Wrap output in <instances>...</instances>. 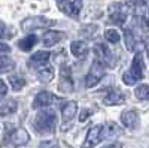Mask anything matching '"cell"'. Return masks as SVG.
Wrapping results in <instances>:
<instances>
[{
	"label": "cell",
	"mask_w": 149,
	"mask_h": 148,
	"mask_svg": "<svg viewBox=\"0 0 149 148\" xmlns=\"http://www.w3.org/2000/svg\"><path fill=\"white\" fill-rule=\"evenodd\" d=\"M33 127L39 133H52L57 127V114L52 109L40 111L34 118Z\"/></svg>",
	"instance_id": "1"
},
{
	"label": "cell",
	"mask_w": 149,
	"mask_h": 148,
	"mask_svg": "<svg viewBox=\"0 0 149 148\" xmlns=\"http://www.w3.org/2000/svg\"><path fill=\"white\" fill-rule=\"evenodd\" d=\"M143 70H145V63H143V55L142 53H136L134 58H133V63L130 70H127L125 73L122 75V81L125 82L127 85H134L136 82H139L143 78Z\"/></svg>",
	"instance_id": "2"
},
{
	"label": "cell",
	"mask_w": 149,
	"mask_h": 148,
	"mask_svg": "<svg viewBox=\"0 0 149 148\" xmlns=\"http://www.w3.org/2000/svg\"><path fill=\"white\" fill-rule=\"evenodd\" d=\"M103 76H104V65L102 61L95 60L91 66V69H90V72L86 73V76H85V87L86 88L94 87V85H97L103 79Z\"/></svg>",
	"instance_id": "3"
},
{
	"label": "cell",
	"mask_w": 149,
	"mask_h": 148,
	"mask_svg": "<svg viewBox=\"0 0 149 148\" xmlns=\"http://www.w3.org/2000/svg\"><path fill=\"white\" fill-rule=\"evenodd\" d=\"M128 11L130 6L127 3H115L109 8V17L110 21L113 24H118V26H122L125 22L127 17H128Z\"/></svg>",
	"instance_id": "4"
},
{
	"label": "cell",
	"mask_w": 149,
	"mask_h": 148,
	"mask_svg": "<svg viewBox=\"0 0 149 148\" xmlns=\"http://www.w3.org/2000/svg\"><path fill=\"white\" fill-rule=\"evenodd\" d=\"M52 24H54L52 20L42 17V15H36V17H29V18L24 20L21 22V29L26 30V32H31V30H36V29L49 27V26H52Z\"/></svg>",
	"instance_id": "5"
},
{
	"label": "cell",
	"mask_w": 149,
	"mask_h": 148,
	"mask_svg": "<svg viewBox=\"0 0 149 148\" xmlns=\"http://www.w3.org/2000/svg\"><path fill=\"white\" fill-rule=\"evenodd\" d=\"M94 54H95L97 60L102 61L104 66H107V67H113L115 66V57H113V54L110 53V49L106 45L97 43L94 46Z\"/></svg>",
	"instance_id": "6"
},
{
	"label": "cell",
	"mask_w": 149,
	"mask_h": 148,
	"mask_svg": "<svg viewBox=\"0 0 149 148\" xmlns=\"http://www.w3.org/2000/svg\"><path fill=\"white\" fill-rule=\"evenodd\" d=\"M57 6L64 12L66 15L73 17V18H78L79 12L82 9V0H57Z\"/></svg>",
	"instance_id": "7"
},
{
	"label": "cell",
	"mask_w": 149,
	"mask_h": 148,
	"mask_svg": "<svg viewBox=\"0 0 149 148\" xmlns=\"http://www.w3.org/2000/svg\"><path fill=\"white\" fill-rule=\"evenodd\" d=\"M60 84L58 90L61 93H72L73 91V81H72V69L66 65L61 66L60 69Z\"/></svg>",
	"instance_id": "8"
},
{
	"label": "cell",
	"mask_w": 149,
	"mask_h": 148,
	"mask_svg": "<svg viewBox=\"0 0 149 148\" xmlns=\"http://www.w3.org/2000/svg\"><path fill=\"white\" fill-rule=\"evenodd\" d=\"M102 132H103V126H94V127H91L88 130V133H86V138H85V142L82 144V148H93L97 144H100V141L103 139Z\"/></svg>",
	"instance_id": "9"
},
{
	"label": "cell",
	"mask_w": 149,
	"mask_h": 148,
	"mask_svg": "<svg viewBox=\"0 0 149 148\" xmlns=\"http://www.w3.org/2000/svg\"><path fill=\"white\" fill-rule=\"evenodd\" d=\"M121 121H122V124L125 126L127 129L130 130H134V129H137L139 127V114H137V111H134V109H128V111H124V112L121 114Z\"/></svg>",
	"instance_id": "10"
},
{
	"label": "cell",
	"mask_w": 149,
	"mask_h": 148,
	"mask_svg": "<svg viewBox=\"0 0 149 148\" xmlns=\"http://www.w3.org/2000/svg\"><path fill=\"white\" fill-rule=\"evenodd\" d=\"M55 100H57V97H55L52 93H49V91H40V93H37L36 97H34L33 108H34V109L46 108V106H49L51 103H54Z\"/></svg>",
	"instance_id": "11"
},
{
	"label": "cell",
	"mask_w": 149,
	"mask_h": 148,
	"mask_svg": "<svg viewBox=\"0 0 149 148\" xmlns=\"http://www.w3.org/2000/svg\"><path fill=\"white\" fill-rule=\"evenodd\" d=\"M121 135H124L122 127L118 126L116 123H113V121H109V123H106V124L103 126V132H102L103 139H113V138L121 136Z\"/></svg>",
	"instance_id": "12"
},
{
	"label": "cell",
	"mask_w": 149,
	"mask_h": 148,
	"mask_svg": "<svg viewBox=\"0 0 149 148\" xmlns=\"http://www.w3.org/2000/svg\"><path fill=\"white\" fill-rule=\"evenodd\" d=\"M30 136H29V133L26 129H17L10 133V136H9V141L10 144L14 145V147H21V145H26L29 142Z\"/></svg>",
	"instance_id": "13"
},
{
	"label": "cell",
	"mask_w": 149,
	"mask_h": 148,
	"mask_svg": "<svg viewBox=\"0 0 149 148\" xmlns=\"http://www.w3.org/2000/svg\"><path fill=\"white\" fill-rule=\"evenodd\" d=\"M51 57V53L49 51H37L34 53L30 58H29V67H39V66H45L46 61Z\"/></svg>",
	"instance_id": "14"
},
{
	"label": "cell",
	"mask_w": 149,
	"mask_h": 148,
	"mask_svg": "<svg viewBox=\"0 0 149 148\" xmlns=\"http://www.w3.org/2000/svg\"><path fill=\"white\" fill-rule=\"evenodd\" d=\"M124 102H125V96H124V93H121L119 90H110L103 99V103L107 105V106L122 105Z\"/></svg>",
	"instance_id": "15"
},
{
	"label": "cell",
	"mask_w": 149,
	"mask_h": 148,
	"mask_svg": "<svg viewBox=\"0 0 149 148\" xmlns=\"http://www.w3.org/2000/svg\"><path fill=\"white\" fill-rule=\"evenodd\" d=\"M76 111H78V103L76 102H67L63 108H61V117H63V123L64 124H69L72 123V120L76 115Z\"/></svg>",
	"instance_id": "16"
},
{
	"label": "cell",
	"mask_w": 149,
	"mask_h": 148,
	"mask_svg": "<svg viewBox=\"0 0 149 148\" xmlns=\"http://www.w3.org/2000/svg\"><path fill=\"white\" fill-rule=\"evenodd\" d=\"M66 38V33L63 32H46L45 36H43V45L45 46H54L57 45L58 42H61Z\"/></svg>",
	"instance_id": "17"
},
{
	"label": "cell",
	"mask_w": 149,
	"mask_h": 148,
	"mask_svg": "<svg viewBox=\"0 0 149 148\" xmlns=\"http://www.w3.org/2000/svg\"><path fill=\"white\" fill-rule=\"evenodd\" d=\"M70 51L74 57L82 58L88 54V45H86L84 41H74L70 43Z\"/></svg>",
	"instance_id": "18"
},
{
	"label": "cell",
	"mask_w": 149,
	"mask_h": 148,
	"mask_svg": "<svg viewBox=\"0 0 149 148\" xmlns=\"http://www.w3.org/2000/svg\"><path fill=\"white\" fill-rule=\"evenodd\" d=\"M124 41H125V46L128 51H136V48L139 46V41L131 29H125V32H124Z\"/></svg>",
	"instance_id": "19"
},
{
	"label": "cell",
	"mask_w": 149,
	"mask_h": 148,
	"mask_svg": "<svg viewBox=\"0 0 149 148\" xmlns=\"http://www.w3.org/2000/svg\"><path fill=\"white\" fill-rule=\"evenodd\" d=\"M54 69L51 67V66H42L39 70H37V78H39V81L40 82H45V84H48V82H51L52 79H54Z\"/></svg>",
	"instance_id": "20"
},
{
	"label": "cell",
	"mask_w": 149,
	"mask_h": 148,
	"mask_svg": "<svg viewBox=\"0 0 149 148\" xmlns=\"http://www.w3.org/2000/svg\"><path fill=\"white\" fill-rule=\"evenodd\" d=\"M37 36L36 34H30V36H26V38H22L18 41V48L21 51H30V49L37 43Z\"/></svg>",
	"instance_id": "21"
},
{
	"label": "cell",
	"mask_w": 149,
	"mask_h": 148,
	"mask_svg": "<svg viewBox=\"0 0 149 148\" xmlns=\"http://www.w3.org/2000/svg\"><path fill=\"white\" fill-rule=\"evenodd\" d=\"M18 109V103H17V100H14V99H9V100H6V102H3L2 103V117H6V115H9V114H14L15 111Z\"/></svg>",
	"instance_id": "22"
},
{
	"label": "cell",
	"mask_w": 149,
	"mask_h": 148,
	"mask_svg": "<svg viewBox=\"0 0 149 148\" xmlns=\"http://www.w3.org/2000/svg\"><path fill=\"white\" fill-rule=\"evenodd\" d=\"M131 6H133V11H134L136 15H145L149 11L148 0H133Z\"/></svg>",
	"instance_id": "23"
},
{
	"label": "cell",
	"mask_w": 149,
	"mask_h": 148,
	"mask_svg": "<svg viewBox=\"0 0 149 148\" xmlns=\"http://www.w3.org/2000/svg\"><path fill=\"white\" fill-rule=\"evenodd\" d=\"M9 82H10L12 90H14V91L22 90V87L26 85V79H24L22 76H19V75H12V76L9 78Z\"/></svg>",
	"instance_id": "24"
},
{
	"label": "cell",
	"mask_w": 149,
	"mask_h": 148,
	"mask_svg": "<svg viewBox=\"0 0 149 148\" xmlns=\"http://www.w3.org/2000/svg\"><path fill=\"white\" fill-rule=\"evenodd\" d=\"M134 94L137 99H140V100H149V85L148 84L139 85V87L134 90Z\"/></svg>",
	"instance_id": "25"
},
{
	"label": "cell",
	"mask_w": 149,
	"mask_h": 148,
	"mask_svg": "<svg viewBox=\"0 0 149 148\" xmlns=\"http://www.w3.org/2000/svg\"><path fill=\"white\" fill-rule=\"evenodd\" d=\"M14 67H15L14 61H12L10 58H8L6 54H2V61H0V70H2V73H8Z\"/></svg>",
	"instance_id": "26"
},
{
	"label": "cell",
	"mask_w": 149,
	"mask_h": 148,
	"mask_svg": "<svg viewBox=\"0 0 149 148\" xmlns=\"http://www.w3.org/2000/svg\"><path fill=\"white\" fill-rule=\"evenodd\" d=\"M104 39H106L107 42H110V43H118V42L121 41V36H119L118 30H115V29H107V30L104 32Z\"/></svg>",
	"instance_id": "27"
},
{
	"label": "cell",
	"mask_w": 149,
	"mask_h": 148,
	"mask_svg": "<svg viewBox=\"0 0 149 148\" xmlns=\"http://www.w3.org/2000/svg\"><path fill=\"white\" fill-rule=\"evenodd\" d=\"M39 148H60V145L55 141H46V142H42Z\"/></svg>",
	"instance_id": "28"
},
{
	"label": "cell",
	"mask_w": 149,
	"mask_h": 148,
	"mask_svg": "<svg viewBox=\"0 0 149 148\" xmlns=\"http://www.w3.org/2000/svg\"><path fill=\"white\" fill-rule=\"evenodd\" d=\"M90 115H91V111H90V109H84L82 112H81V115H79V121H81V123H84V121H85L86 118H88Z\"/></svg>",
	"instance_id": "29"
},
{
	"label": "cell",
	"mask_w": 149,
	"mask_h": 148,
	"mask_svg": "<svg viewBox=\"0 0 149 148\" xmlns=\"http://www.w3.org/2000/svg\"><path fill=\"white\" fill-rule=\"evenodd\" d=\"M0 85H2V97H5V96H6V93H8V87H6V82H5V79H2Z\"/></svg>",
	"instance_id": "30"
},
{
	"label": "cell",
	"mask_w": 149,
	"mask_h": 148,
	"mask_svg": "<svg viewBox=\"0 0 149 148\" xmlns=\"http://www.w3.org/2000/svg\"><path fill=\"white\" fill-rule=\"evenodd\" d=\"M103 148H122V144H112V145H106V147H103Z\"/></svg>",
	"instance_id": "31"
},
{
	"label": "cell",
	"mask_w": 149,
	"mask_h": 148,
	"mask_svg": "<svg viewBox=\"0 0 149 148\" xmlns=\"http://www.w3.org/2000/svg\"><path fill=\"white\" fill-rule=\"evenodd\" d=\"M9 53V46L6 43H2V54H8Z\"/></svg>",
	"instance_id": "32"
}]
</instances>
